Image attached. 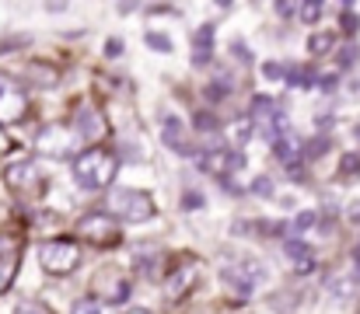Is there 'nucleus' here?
Returning <instances> with one entry per match:
<instances>
[{
	"mask_svg": "<svg viewBox=\"0 0 360 314\" xmlns=\"http://www.w3.org/2000/svg\"><path fill=\"white\" fill-rule=\"evenodd\" d=\"M116 171H120V161H116L109 150L88 147V150H81V154L74 157V182H77L81 189H88V192L112 185Z\"/></svg>",
	"mask_w": 360,
	"mask_h": 314,
	"instance_id": "1",
	"label": "nucleus"
},
{
	"mask_svg": "<svg viewBox=\"0 0 360 314\" xmlns=\"http://www.w3.org/2000/svg\"><path fill=\"white\" fill-rule=\"evenodd\" d=\"M248 122H252V133H259V136H266L269 143H276L283 133H290V119H287V112L280 108L276 102H269V98H252V108H248Z\"/></svg>",
	"mask_w": 360,
	"mask_h": 314,
	"instance_id": "2",
	"label": "nucleus"
},
{
	"mask_svg": "<svg viewBox=\"0 0 360 314\" xmlns=\"http://www.w3.org/2000/svg\"><path fill=\"white\" fill-rule=\"evenodd\" d=\"M122 216L129 223H143L154 216V199L143 192V189H116L109 196V216Z\"/></svg>",
	"mask_w": 360,
	"mask_h": 314,
	"instance_id": "3",
	"label": "nucleus"
},
{
	"mask_svg": "<svg viewBox=\"0 0 360 314\" xmlns=\"http://www.w3.org/2000/svg\"><path fill=\"white\" fill-rule=\"evenodd\" d=\"M39 262H42V269H46V273H53V276H67V273H74V269H77L81 251H77V244H74V241L56 237V241H46V244L39 248Z\"/></svg>",
	"mask_w": 360,
	"mask_h": 314,
	"instance_id": "4",
	"label": "nucleus"
},
{
	"mask_svg": "<svg viewBox=\"0 0 360 314\" xmlns=\"http://www.w3.org/2000/svg\"><path fill=\"white\" fill-rule=\"evenodd\" d=\"M77 147H81V136L77 129H67V126H46L35 136V150L42 157H70L77 154Z\"/></svg>",
	"mask_w": 360,
	"mask_h": 314,
	"instance_id": "5",
	"label": "nucleus"
},
{
	"mask_svg": "<svg viewBox=\"0 0 360 314\" xmlns=\"http://www.w3.org/2000/svg\"><path fill=\"white\" fill-rule=\"evenodd\" d=\"M77 234L91 244H120V223L109 213H88L77 220Z\"/></svg>",
	"mask_w": 360,
	"mask_h": 314,
	"instance_id": "6",
	"label": "nucleus"
},
{
	"mask_svg": "<svg viewBox=\"0 0 360 314\" xmlns=\"http://www.w3.org/2000/svg\"><path fill=\"white\" fill-rule=\"evenodd\" d=\"M4 178H7V185L14 189V192H21V196H35V192H42V168L35 164V161H14L7 171H4Z\"/></svg>",
	"mask_w": 360,
	"mask_h": 314,
	"instance_id": "7",
	"label": "nucleus"
},
{
	"mask_svg": "<svg viewBox=\"0 0 360 314\" xmlns=\"http://www.w3.org/2000/svg\"><path fill=\"white\" fill-rule=\"evenodd\" d=\"M25 91L11 81V77H4L0 74V122H18L21 115H25Z\"/></svg>",
	"mask_w": 360,
	"mask_h": 314,
	"instance_id": "8",
	"label": "nucleus"
},
{
	"mask_svg": "<svg viewBox=\"0 0 360 314\" xmlns=\"http://www.w3.org/2000/svg\"><path fill=\"white\" fill-rule=\"evenodd\" d=\"M186 122L175 115V112H165L161 115V140L172 147V150H179V154H189V140H186Z\"/></svg>",
	"mask_w": 360,
	"mask_h": 314,
	"instance_id": "9",
	"label": "nucleus"
},
{
	"mask_svg": "<svg viewBox=\"0 0 360 314\" xmlns=\"http://www.w3.org/2000/svg\"><path fill=\"white\" fill-rule=\"evenodd\" d=\"M283 251H287V259L294 262V273H311L315 269V255H311V248L304 244V241H287L283 244Z\"/></svg>",
	"mask_w": 360,
	"mask_h": 314,
	"instance_id": "10",
	"label": "nucleus"
},
{
	"mask_svg": "<svg viewBox=\"0 0 360 314\" xmlns=\"http://www.w3.org/2000/svg\"><path fill=\"white\" fill-rule=\"evenodd\" d=\"M269 147H273L276 161H280V164H287V168H290V164L301 157V140L294 136V129H290V133H283V136H280L276 143H269Z\"/></svg>",
	"mask_w": 360,
	"mask_h": 314,
	"instance_id": "11",
	"label": "nucleus"
},
{
	"mask_svg": "<svg viewBox=\"0 0 360 314\" xmlns=\"http://www.w3.org/2000/svg\"><path fill=\"white\" fill-rule=\"evenodd\" d=\"M224 283L235 290V297H248V294L255 290L259 276H252V273H245V269H224Z\"/></svg>",
	"mask_w": 360,
	"mask_h": 314,
	"instance_id": "12",
	"label": "nucleus"
},
{
	"mask_svg": "<svg viewBox=\"0 0 360 314\" xmlns=\"http://www.w3.org/2000/svg\"><path fill=\"white\" fill-rule=\"evenodd\" d=\"M193 280H196V262H189V266H179V269L168 276V294H172V297H182V290H186Z\"/></svg>",
	"mask_w": 360,
	"mask_h": 314,
	"instance_id": "13",
	"label": "nucleus"
},
{
	"mask_svg": "<svg viewBox=\"0 0 360 314\" xmlns=\"http://www.w3.org/2000/svg\"><path fill=\"white\" fill-rule=\"evenodd\" d=\"M224 136H228V143H231L235 150H245V147H248V140H252V122H248V119H235V122L228 126V133H224Z\"/></svg>",
	"mask_w": 360,
	"mask_h": 314,
	"instance_id": "14",
	"label": "nucleus"
},
{
	"mask_svg": "<svg viewBox=\"0 0 360 314\" xmlns=\"http://www.w3.org/2000/svg\"><path fill=\"white\" fill-rule=\"evenodd\" d=\"M196 63H207V56H210V42H214V25H203L200 32H196Z\"/></svg>",
	"mask_w": 360,
	"mask_h": 314,
	"instance_id": "15",
	"label": "nucleus"
},
{
	"mask_svg": "<svg viewBox=\"0 0 360 314\" xmlns=\"http://www.w3.org/2000/svg\"><path fill=\"white\" fill-rule=\"evenodd\" d=\"M308 49H311V56H326V53L336 49V35L333 32H319V35H311Z\"/></svg>",
	"mask_w": 360,
	"mask_h": 314,
	"instance_id": "16",
	"label": "nucleus"
},
{
	"mask_svg": "<svg viewBox=\"0 0 360 314\" xmlns=\"http://www.w3.org/2000/svg\"><path fill=\"white\" fill-rule=\"evenodd\" d=\"M81 122H84V129L77 133L81 140H95V136L102 133V126H98V119H95V112H91V108H81Z\"/></svg>",
	"mask_w": 360,
	"mask_h": 314,
	"instance_id": "17",
	"label": "nucleus"
},
{
	"mask_svg": "<svg viewBox=\"0 0 360 314\" xmlns=\"http://www.w3.org/2000/svg\"><path fill=\"white\" fill-rule=\"evenodd\" d=\"M14 273H18V259H14V255H0V294L11 287Z\"/></svg>",
	"mask_w": 360,
	"mask_h": 314,
	"instance_id": "18",
	"label": "nucleus"
},
{
	"mask_svg": "<svg viewBox=\"0 0 360 314\" xmlns=\"http://www.w3.org/2000/svg\"><path fill=\"white\" fill-rule=\"evenodd\" d=\"M294 14H297V21H319L322 18V4H294Z\"/></svg>",
	"mask_w": 360,
	"mask_h": 314,
	"instance_id": "19",
	"label": "nucleus"
},
{
	"mask_svg": "<svg viewBox=\"0 0 360 314\" xmlns=\"http://www.w3.org/2000/svg\"><path fill=\"white\" fill-rule=\"evenodd\" d=\"M143 39H147V46H150L154 53H172V49H175V46H172V39H168L165 32H147Z\"/></svg>",
	"mask_w": 360,
	"mask_h": 314,
	"instance_id": "20",
	"label": "nucleus"
},
{
	"mask_svg": "<svg viewBox=\"0 0 360 314\" xmlns=\"http://www.w3.org/2000/svg\"><path fill=\"white\" fill-rule=\"evenodd\" d=\"M74 314H112V311H109V308H105L98 297H84V301L74 308Z\"/></svg>",
	"mask_w": 360,
	"mask_h": 314,
	"instance_id": "21",
	"label": "nucleus"
},
{
	"mask_svg": "<svg viewBox=\"0 0 360 314\" xmlns=\"http://www.w3.org/2000/svg\"><path fill=\"white\" fill-rule=\"evenodd\" d=\"M315 220H319V213L304 209V213H297V216H294V230H301V234H304V230H311V227H315Z\"/></svg>",
	"mask_w": 360,
	"mask_h": 314,
	"instance_id": "22",
	"label": "nucleus"
},
{
	"mask_svg": "<svg viewBox=\"0 0 360 314\" xmlns=\"http://www.w3.org/2000/svg\"><path fill=\"white\" fill-rule=\"evenodd\" d=\"M14 314H53L46 304H35V301H21L18 308H14Z\"/></svg>",
	"mask_w": 360,
	"mask_h": 314,
	"instance_id": "23",
	"label": "nucleus"
},
{
	"mask_svg": "<svg viewBox=\"0 0 360 314\" xmlns=\"http://www.w3.org/2000/svg\"><path fill=\"white\" fill-rule=\"evenodd\" d=\"M228 91H231V81H221V84L210 81V84H207V98H224Z\"/></svg>",
	"mask_w": 360,
	"mask_h": 314,
	"instance_id": "24",
	"label": "nucleus"
},
{
	"mask_svg": "<svg viewBox=\"0 0 360 314\" xmlns=\"http://www.w3.org/2000/svg\"><path fill=\"white\" fill-rule=\"evenodd\" d=\"M262 77H266V81H283V77H287V74H283V63H266V67H262Z\"/></svg>",
	"mask_w": 360,
	"mask_h": 314,
	"instance_id": "25",
	"label": "nucleus"
},
{
	"mask_svg": "<svg viewBox=\"0 0 360 314\" xmlns=\"http://www.w3.org/2000/svg\"><path fill=\"white\" fill-rule=\"evenodd\" d=\"M350 290H354V283H347V280H336V283H333V294H336L340 301H347V297H350Z\"/></svg>",
	"mask_w": 360,
	"mask_h": 314,
	"instance_id": "26",
	"label": "nucleus"
},
{
	"mask_svg": "<svg viewBox=\"0 0 360 314\" xmlns=\"http://www.w3.org/2000/svg\"><path fill=\"white\" fill-rule=\"evenodd\" d=\"M354 171H360V157L357 154H347L343 157V175H354Z\"/></svg>",
	"mask_w": 360,
	"mask_h": 314,
	"instance_id": "27",
	"label": "nucleus"
},
{
	"mask_svg": "<svg viewBox=\"0 0 360 314\" xmlns=\"http://www.w3.org/2000/svg\"><path fill=\"white\" fill-rule=\"evenodd\" d=\"M357 25H360V18H354V11H347V14H343V28H347V32H354Z\"/></svg>",
	"mask_w": 360,
	"mask_h": 314,
	"instance_id": "28",
	"label": "nucleus"
},
{
	"mask_svg": "<svg viewBox=\"0 0 360 314\" xmlns=\"http://www.w3.org/2000/svg\"><path fill=\"white\" fill-rule=\"evenodd\" d=\"M235 56H241V60H245V63H248V60H252V53H248V49H245V42H235Z\"/></svg>",
	"mask_w": 360,
	"mask_h": 314,
	"instance_id": "29",
	"label": "nucleus"
},
{
	"mask_svg": "<svg viewBox=\"0 0 360 314\" xmlns=\"http://www.w3.org/2000/svg\"><path fill=\"white\" fill-rule=\"evenodd\" d=\"M255 192H259V196H269V182L259 178V182H255Z\"/></svg>",
	"mask_w": 360,
	"mask_h": 314,
	"instance_id": "30",
	"label": "nucleus"
},
{
	"mask_svg": "<svg viewBox=\"0 0 360 314\" xmlns=\"http://www.w3.org/2000/svg\"><path fill=\"white\" fill-rule=\"evenodd\" d=\"M122 53V42L120 39H112V42H109V56H120Z\"/></svg>",
	"mask_w": 360,
	"mask_h": 314,
	"instance_id": "31",
	"label": "nucleus"
},
{
	"mask_svg": "<svg viewBox=\"0 0 360 314\" xmlns=\"http://www.w3.org/2000/svg\"><path fill=\"white\" fill-rule=\"evenodd\" d=\"M7 150H11V140H7V133L0 129V154H7Z\"/></svg>",
	"mask_w": 360,
	"mask_h": 314,
	"instance_id": "32",
	"label": "nucleus"
},
{
	"mask_svg": "<svg viewBox=\"0 0 360 314\" xmlns=\"http://www.w3.org/2000/svg\"><path fill=\"white\" fill-rule=\"evenodd\" d=\"M354 283L360 287V259H357V269H354Z\"/></svg>",
	"mask_w": 360,
	"mask_h": 314,
	"instance_id": "33",
	"label": "nucleus"
},
{
	"mask_svg": "<svg viewBox=\"0 0 360 314\" xmlns=\"http://www.w3.org/2000/svg\"><path fill=\"white\" fill-rule=\"evenodd\" d=\"M7 248H11V244H7V237H0V251H4V255H7Z\"/></svg>",
	"mask_w": 360,
	"mask_h": 314,
	"instance_id": "34",
	"label": "nucleus"
},
{
	"mask_svg": "<svg viewBox=\"0 0 360 314\" xmlns=\"http://www.w3.org/2000/svg\"><path fill=\"white\" fill-rule=\"evenodd\" d=\"M129 314H150V311H147V308H133Z\"/></svg>",
	"mask_w": 360,
	"mask_h": 314,
	"instance_id": "35",
	"label": "nucleus"
},
{
	"mask_svg": "<svg viewBox=\"0 0 360 314\" xmlns=\"http://www.w3.org/2000/svg\"><path fill=\"white\" fill-rule=\"evenodd\" d=\"M357 140H360V126H357Z\"/></svg>",
	"mask_w": 360,
	"mask_h": 314,
	"instance_id": "36",
	"label": "nucleus"
}]
</instances>
